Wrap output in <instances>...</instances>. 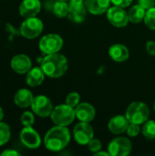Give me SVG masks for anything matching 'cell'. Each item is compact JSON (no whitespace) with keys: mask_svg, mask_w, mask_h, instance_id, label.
Returning a JSON list of instances; mask_svg holds the SVG:
<instances>
[{"mask_svg":"<svg viewBox=\"0 0 155 156\" xmlns=\"http://www.w3.org/2000/svg\"><path fill=\"white\" fill-rule=\"evenodd\" d=\"M87 10L92 15H102L110 7L111 0H84Z\"/></svg>","mask_w":155,"mask_h":156,"instance_id":"obj_17","label":"cell"},{"mask_svg":"<svg viewBox=\"0 0 155 156\" xmlns=\"http://www.w3.org/2000/svg\"><path fill=\"white\" fill-rule=\"evenodd\" d=\"M149 115L150 110L144 102L134 101L128 106L125 116L131 123L141 125L148 121Z\"/></svg>","mask_w":155,"mask_h":156,"instance_id":"obj_4","label":"cell"},{"mask_svg":"<svg viewBox=\"0 0 155 156\" xmlns=\"http://www.w3.org/2000/svg\"><path fill=\"white\" fill-rule=\"evenodd\" d=\"M11 131L8 124L0 122V146L5 145L10 139Z\"/></svg>","mask_w":155,"mask_h":156,"instance_id":"obj_24","label":"cell"},{"mask_svg":"<svg viewBox=\"0 0 155 156\" xmlns=\"http://www.w3.org/2000/svg\"><path fill=\"white\" fill-rule=\"evenodd\" d=\"M99 155L109 156L110 155V154H109V152H108V153H105V152H100V150L99 152H97V153H95V154H94V156H99Z\"/></svg>","mask_w":155,"mask_h":156,"instance_id":"obj_35","label":"cell"},{"mask_svg":"<svg viewBox=\"0 0 155 156\" xmlns=\"http://www.w3.org/2000/svg\"><path fill=\"white\" fill-rule=\"evenodd\" d=\"M146 51L150 56L155 57V42L154 41H148L146 43Z\"/></svg>","mask_w":155,"mask_h":156,"instance_id":"obj_32","label":"cell"},{"mask_svg":"<svg viewBox=\"0 0 155 156\" xmlns=\"http://www.w3.org/2000/svg\"><path fill=\"white\" fill-rule=\"evenodd\" d=\"M20 120H21V122L24 126H32L35 122V116H34V113L31 112H24L22 114H21V117H20Z\"/></svg>","mask_w":155,"mask_h":156,"instance_id":"obj_26","label":"cell"},{"mask_svg":"<svg viewBox=\"0 0 155 156\" xmlns=\"http://www.w3.org/2000/svg\"><path fill=\"white\" fill-rule=\"evenodd\" d=\"M109 55L116 62H124L129 58L130 52L125 45L114 44L109 48Z\"/></svg>","mask_w":155,"mask_h":156,"instance_id":"obj_18","label":"cell"},{"mask_svg":"<svg viewBox=\"0 0 155 156\" xmlns=\"http://www.w3.org/2000/svg\"><path fill=\"white\" fill-rule=\"evenodd\" d=\"M52 11L54 15L59 18L65 17L69 15V5L66 1H60L57 0L52 6Z\"/></svg>","mask_w":155,"mask_h":156,"instance_id":"obj_22","label":"cell"},{"mask_svg":"<svg viewBox=\"0 0 155 156\" xmlns=\"http://www.w3.org/2000/svg\"><path fill=\"white\" fill-rule=\"evenodd\" d=\"M11 69L18 74H26L32 68V62L28 56L18 54L13 57L10 62Z\"/></svg>","mask_w":155,"mask_h":156,"instance_id":"obj_13","label":"cell"},{"mask_svg":"<svg viewBox=\"0 0 155 156\" xmlns=\"http://www.w3.org/2000/svg\"><path fill=\"white\" fill-rule=\"evenodd\" d=\"M30 107L35 114L42 118L50 116L54 109L51 101L45 95H37L34 97V100Z\"/></svg>","mask_w":155,"mask_h":156,"instance_id":"obj_8","label":"cell"},{"mask_svg":"<svg viewBox=\"0 0 155 156\" xmlns=\"http://www.w3.org/2000/svg\"><path fill=\"white\" fill-rule=\"evenodd\" d=\"M143 136L148 140L155 139V122L154 121H146L143 123L142 129Z\"/></svg>","mask_w":155,"mask_h":156,"instance_id":"obj_23","label":"cell"},{"mask_svg":"<svg viewBox=\"0 0 155 156\" xmlns=\"http://www.w3.org/2000/svg\"><path fill=\"white\" fill-rule=\"evenodd\" d=\"M141 132V128H140V124H136V123H131L129 124L128 128H127V134L130 137H136Z\"/></svg>","mask_w":155,"mask_h":156,"instance_id":"obj_29","label":"cell"},{"mask_svg":"<svg viewBox=\"0 0 155 156\" xmlns=\"http://www.w3.org/2000/svg\"><path fill=\"white\" fill-rule=\"evenodd\" d=\"M73 135L75 141L79 144L88 145V144L93 139L94 132L90 122H80L75 126L73 130Z\"/></svg>","mask_w":155,"mask_h":156,"instance_id":"obj_9","label":"cell"},{"mask_svg":"<svg viewBox=\"0 0 155 156\" xmlns=\"http://www.w3.org/2000/svg\"><path fill=\"white\" fill-rule=\"evenodd\" d=\"M44 25L43 22L36 17H28L25 18L20 26V34L22 37L27 39H33L37 37L41 32L43 31Z\"/></svg>","mask_w":155,"mask_h":156,"instance_id":"obj_5","label":"cell"},{"mask_svg":"<svg viewBox=\"0 0 155 156\" xmlns=\"http://www.w3.org/2000/svg\"><path fill=\"white\" fill-rule=\"evenodd\" d=\"M3 118H4V112H3V109L0 107V122L3 120Z\"/></svg>","mask_w":155,"mask_h":156,"instance_id":"obj_36","label":"cell"},{"mask_svg":"<svg viewBox=\"0 0 155 156\" xmlns=\"http://www.w3.org/2000/svg\"><path fill=\"white\" fill-rule=\"evenodd\" d=\"M145 14H146V9L144 7H143L139 4L135 5L128 12L129 21L133 24L141 23L144 19Z\"/></svg>","mask_w":155,"mask_h":156,"instance_id":"obj_21","label":"cell"},{"mask_svg":"<svg viewBox=\"0 0 155 156\" xmlns=\"http://www.w3.org/2000/svg\"><path fill=\"white\" fill-rule=\"evenodd\" d=\"M138 3L145 9L155 6V0H138Z\"/></svg>","mask_w":155,"mask_h":156,"instance_id":"obj_33","label":"cell"},{"mask_svg":"<svg viewBox=\"0 0 155 156\" xmlns=\"http://www.w3.org/2000/svg\"><path fill=\"white\" fill-rule=\"evenodd\" d=\"M154 112H155V102H154Z\"/></svg>","mask_w":155,"mask_h":156,"instance_id":"obj_38","label":"cell"},{"mask_svg":"<svg viewBox=\"0 0 155 156\" xmlns=\"http://www.w3.org/2000/svg\"><path fill=\"white\" fill-rule=\"evenodd\" d=\"M76 117L79 122H90L94 120L96 116L95 108L88 103V102H81L75 108Z\"/></svg>","mask_w":155,"mask_h":156,"instance_id":"obj_15","label":"cell"},{"mask_svg":"<svg viewBox=\"0 0 155 156\" xmlns=\"http://www.w3.org/2000/svg\"><path fill=\"white\" fill-rule=\"evenodd\" d=\"M132 144L128 138L117 137L108 146V152L111 156H127L132 152Z\"/></svg>","mask_w":155,"mask_h":156,"instance_id":"obj_7","label":"cell"},{"mask_svg":"<svg viewBox=\"0 0 155 156\" xmlns=\"http://www.w3.org/2000/svg\"><path fill=\"white\" fill-rule=\"evenodd\" d=\"M41 69L48 78H60L68 69V59L58 52L48 54L41 61Z\"/></svg>","mask_w":155,"mask_h":156,"instance_id":"obj_2","label":"cell"},{"mask_svg":"<svg viewBox=\"0 0 155 156\" xmlns=\"http://www.w3.org/2000/svg\"><path fill=\"white\" fill-rule=\"evenodd\" d=\"M5 31L8 33V35H9V40H13V37H15V36H19V35H21L20 34V29L19 30H17L14 26H12L11 24H9V23H7L6 25H5Z\"/></svg>","mask_w":155,"mask_h":156,"instance_id":"obj_30","label":"cell"},{"mask_svg":"<svg viewBox=\"0 0 155 156\" xmlns=\"http://www.w3.org/2000/svg\"><path fill=\"white\" fill-rule=\"evenodd\" d=\"M45 73L42 70L41 67L31 68L30 70L26 73V84L30 87H37L42 84L45 79Z\"/></svg>","mask_w":155,"mask_h":156,"instance_id":"obj_20","label":"cell"},{"mask_svg":"<svg viewBox=\"0 0 155 156\" xmlns=\"http://www.w3.org/2000/svg\"><path fill=\"white\" fill-rule=\"evenodd\" d=\"M80 101V95L78 92H70L66 98V103L73 108H76Z\"/></svg>","mask_w":155,"mask_h":156,"instance_id":"obj_27","label":"cell"},{"mask_svg":"<svg viewBox=\"0 0 155 156\" xmlns=\"http://www.w3.org/2000/svg\"><path fill=\"white\" fill-rule=\"evenodd\" d=\"M50 118L56 125L68 126L71 124L76 118L75 109L67 103L58 105L53 109Z\"/></svg>","mask_w":155,"mask_h":156,"instance_id":"obj_3","label":"cell"},{"mask_svg":"<svg viewBox=\"0 0 155 156\" xmlns=\"http://www.w3.org/2000/svg\"><path fill=\"white\" fill-rule=\"evenodd\" d=\"M101 142L99 140V139H95L93 138L89 144H88V148H89V151L95 154L97 152H99L100 149H101Z\"/></svg>","mask_w":155,"mask_h":156,"instance_id":"obj_28","label":"cell"},{"mask_svg":"<svg viewBox=\"0 0 155 156\" xmlns=\"http://www.w3.org/2000/svg\"><path fill=\"white\" fill-rule=\"evenodd\" d=\"M69 18L75 23H81L86 18L87 8L84 0H69Z\"/></svg>","mask_w":155,"mask_h":156,"instance_id":"obj_12","label":"cell"},{"mask_svg":"<svg viewBox=\"0 0 155 156\" xmlns=\"http://www.w3.org/2000/svg\"><path fill=\"white\" fill-rule=\"evenodd\" d=\"M130 124V122L123 115H117L112 117L109 123L108 129L113 134H122L127 131V128Z\"/></svg>","mask_w":155,"mask_h":156,"instance_id":"obj_16","label":"cell"},{"mask_svg":"<svg viewBox=\"0 0 155 156\" xmlns=\"http://www.w3.org/2000/svg\"><path fill=\"white\" fill-rule=\"evenodd\" d=\"M41 9L39 0H23L19 5V14L24 18L36 16Z\"/></svg>","mask_w":155,"mask_h":156,"instance_id":"obj_14","label":"cell"},{"mask_svg":"<svg viewBox=\"0 0 155 156\" xmlns=\"http://www.w3.org/2000/svg\"><path fill=\"white\" fill-rule=\"evenodd\" d=\"M33 100H34V96L32 92L26 89L18 90L14 97L15 104L19 108H27L31 106Z\"/></svg>","mask_w":155,"mask_h":156,"instance_id":"obj_19","label":"cell"},{"mask_svg":"<svg viewBox=\"0 0 155 156\" xmlns=\"http://www.w3.org/2000/svg\"><path fill=\"white\" fill-rule=\"evenodd\" d=\"M111 2L113 5L124 8L129 6L132 3V0H111Z\"/></svg>","mask_w":155,"mask_h":156,"instance_id":"obj_31","label":"cell"},{"mask_svg":"<svg viewBox=\"0 0 155 156\" xmlns=\"http://www.w3.org/2000/svg\"><path fill=\"white\" fill-rule=\"evenodd\" d=\"M20 155V154L18 152H16V150H12V149H6L5 151L2 152L1 156H18Z\"/></svg>","mask_w":155,"mask_h":156,"instance_id":"obj_34","label":"cell"},{"mask_svg":"<svg viewBox=\"0 0 155 156\" xmlns=\"http://www.w3.org/2000/svg\"><path fill=\"white\" fill-rule=\"evenodd\" d=\"M143 21L148 28L155 30V6L147 9Z\"/></svg>","mask_w":155,"mask_h":156,"instance_id":"obj_25","label":"cell"},{"mask_svg":"<svg viewBox=\"0 0 155 156\" xmlns=\"http://www.w3.org/2000/svg\"><path fill=\"white\" fill-rule=\"evenodd\" d=\"M70 142V133L67 126L56 125L49 129L44 138L46 148L51 152L63 150Z\"/></svg>","mask_w":155,"mask_h":156,"instance_id":"obj_1","label":"cell"},{"mask_svg":"<svg viewBox=\"0 0 155 156\" xmlns=\"http://www.w3.org/2000/svg\"><path fill=\"white\" fill-rule=\"evenodd\" d=\"M38 47L44 54L57 53L63 47V39L58 34H48L41 37Z\"/></svg>","mask_w":155,"mask_h":156,"instance_id":"obj_6","label":"cell"},{"mask_svg":"<svg viewBox=\"0 0 155 156\" xmlns=\"http://www.w3.org/2000/svg\"><path fill=\"white\" fill-rule=\"evenodd\" d=\"M60 1H68V0H60Z\"/></svg>","mask_w":155,"mask_h":156,"instance_id":"obj_37","label":"cell"},{"mask_svg":"<svg viewBox=\"0 0 155 156\" xmlns=\"http://www.w3.org/2000/svg\"><path fill=\"white\" fill-rule=\"evenodd\" d=\"M19 137L21 143L29 149H37L41 144V138L32 126H24Z\"/></svg>","mask_w":155,"mask_h":156,"instance_id":"obj_11","label":"cell"},{"mask_svg":"<svg viewBox=\"0 0 155 156\" xmlns=\"http://www.w3.org/2000/svg\"><path fill=\"white\" fill-rule=\"evenodd\" d=\"M106 13L109 22L116 27H124L129 23L128 13L122 7L113 5L109 7Z\"/></svg>","mask_w":155,"mask_h":156,"instance_id":"obj_10","label":"cell"}]
</instances>
